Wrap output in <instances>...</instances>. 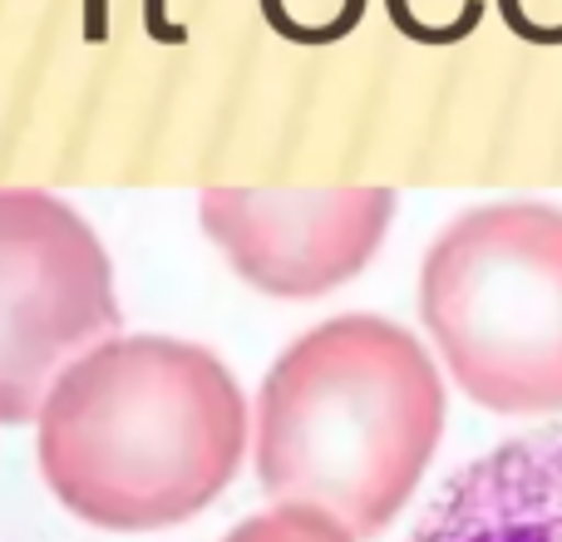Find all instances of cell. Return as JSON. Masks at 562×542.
Wrapping results in <instances>:
<instances>
[{"mask_svg": "<svg viewBox=\"0 0 562 542\" xmlns=\"http://www.w3.org/2000/svg\"><path fill=\"white\" fill-rule=\"evenodd\" d=\"M40 468L75 518L148 533L203 513L247 454V399L207 346L109 336L49 385Z\"/></svg>", "mask_w": 562, "mask_h": 542, "instance_id": "6da1fadb", "label": "cell"}, {"mask_svg": "<svg viewBox=\"0 0 562 542\" xmlns=\"http://www.w3.org/2000/svg\"><path fill=\"white\" fill-rule=\"evenodd\" d=\"M257 478L350 538H375L425 478L445 434V380L385 316H336L277 355L257 395Z\"/></svg>", "mask_w": 562, "mask_h": 542, "instance_id": "7a4b0ae2", "label": "cell"}, {"mask_svg": "<svg viewBox=\"0 0 562 542\" xmlns=\"http://www.w3.org/2000/svg\"><path fill=\"white\" fill-rule=\"evenodd\" d=\"M419 320L454 385L494 415L562 409V207L459 213L419 262Z\"/></svg>", "mask_w": 562, "mask_h": 542, "instance_id": "3957f363", "label": "cell"}, {"mask_svg": "<svg viewBox=\"0 0 562 542\" xmlns=\"http://www.w3.org/2000/svg\"><path fill=\"white\" fill-rule=\"evenodd\" d=\"M119 320L94 227L55 193L0 188V425L40 419L49 385Z\"/></svg>", "mask_w": 562, "mask_h": 542, "instance_id": "277c9868", "label": "cell"}, {"mask_svg": "<svg viewBox=\"0 0 562 542\" xmlns=\"http://www.w3.org/2000/svg\"><path fill=\"white\" fill-rule=\"evenodd\" d=\"M395 207V188H203L198 223L247 286L306 301L366 271Z\"/></svg>", "mask_w": 562, "mask_h": 542, "instance_id": "5b68a950", "label": "cell"}, {"mask_svg": "<svg viewBox=\"0 0 562 542\" xmlns=\"http://www.w3.org/2000/svg\"><path fill=\"white\" fill-rule=\"evenodd\" d=\"M409 542H562V425L518 434L464 464Z\"/></svg>", "mask_w": 562, "mask_h": 542, "instance_id": "8992f818", "label": "cell"}, {"mask_svg": "<svg viewBox=\"0 0 562 542\" xmlns=\"http://www.w3.org/2000/svg\"><path fill=\"white\" fill-rule=\"evenodd\" d=\"M366 5L370 0H257L267 25L286 45H306V49L356 35V25L366 20Z\"/></svg>", "mask_w": 562, "mask_h": 542, "instance_id": "52a82bcc", "label": "cell"}, {"mask_svg": "<svg viewBox=\"0 0 562 542\" xmlns=\"http://www.w3.org/2000/svg\"><path fill=\"white\" fill-rule=\"evenodd\" d=\"M223 542H356V538L340 523H330L326 513L277 504L272 513H257V518H247L243 528H233Z\"/></svg>", "mask_w": 562, "mask_h": 542, "instance_id": "ba28073f", "label": "cell"}, {"mask_svg": "<svg viewBox=\"0 0 562 542\" xmlns=\"http://www.w3.org/2000/svg\"><path fill=\"white\" fill-rule=\"evenodd\" d=\"M144 30L154 45H188V25L168 20V0H144Z\"/></svg>", "mask_w": 562, "mask_h": 542, "instance_id": "9c48e42d", "label": "cell"}, {"mask_svg": "<svg viewBox=\"0 0 562 542\" xmlns=\"http://www.w3.org/2000/svg\"><path fill=\"white\" fill-rule=\"evenodd\" d=\"M79 20H85V45H104L109 39V0H85V5H79Z\"/></svg>", "mask_w": 562, "mask_h": 542, "instance_id": "30bf717a", "label": "cell"}]
</instances>
